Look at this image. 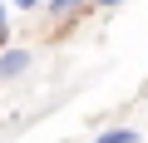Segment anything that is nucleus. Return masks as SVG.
Returning a JSON list of instances; mask_svg holds the SVG:
<instances>
[{
  "label": "nucleus",
  "mask_w": 148,
  "mask_h": 143,
  "mask_svg": "<svg viewBox=\"0 0 148 143\" xmlns=\"http://www.w3.org/2000/svg\"><path fill=\"white\" fill-rule=\"evenodd\" d=\"M89 5H99V10H114V5H123V0H89Z\"/></svg>",
  "instance_id": "5"
},
{
  "label": "nucleus",
  "mask_w": 148,
  "mask_h": 143,
  "mask_svg": "<svg viewBox=\"0 0 148 143\" xmlns=\"http://www.w3.org/2000/svg\"><path fill=\"white\" fill-rule=\"evenodd\" d=\"M10 5H15V10H35L40 0H10Z\"/></svg>",
  "instance_id": "6"
},
{
  "label": "nucleus",
  "mask_w": 148,
  "mask_h": 143,
  "mask_svg": "<svg viewBox=\"0 0 148 143\" xmlns=\"http://www.w3.org/2000/svg\"><path fill=\"white\" fill-rule=\"evenodd\" d=\"M94 143H138V133H133V128H104Z\"/></svg>",
  "instance_id": "3"
},
{
  "label": "nucleus",
  "mask_w": 148,
  "mask_h": 143,
  "mask_svg": "<svg viewBox=\"0 0 148 143\" xmlns=\"http://www.w3.org/2000/svg\"><path fill=\"white\" fill-rule=\"evenodd\" d=\"M30 64H35L30 49H20V44H0V84H5V79H20Z\"/></svg>",
  "instance_id": "1"
},
{
  "label": "nucleus",
  "mask_w": 148,
  "mask_h": 143,
  "mask_svg": "<svg viewBox=\"0 0 148 143\" xmlns=\"http://www.w3.org/2000/svg\"><path fill=\"white\" fill-rule=\"evenodd\" d=\"M40 5L54 15V20H64V15H74V10H84L89 5V0H40Z\"/></svg>",
  "instance_id": "2"
},
{
  "label": "nucleus",
  "mask_w": 148,
  "mask_h": 143,
  "mask_svg": "<svg viewBox=\"0 0 148 143\" xmlns=\"http://www.w3.org/2000/svg\"><path fill=\"white\" fill-rule=\"evenodd\" d=\"M10 40V10H5V0H0V44Z\"/></svg>",
  "instance_id": "4"
}]
</instances>
